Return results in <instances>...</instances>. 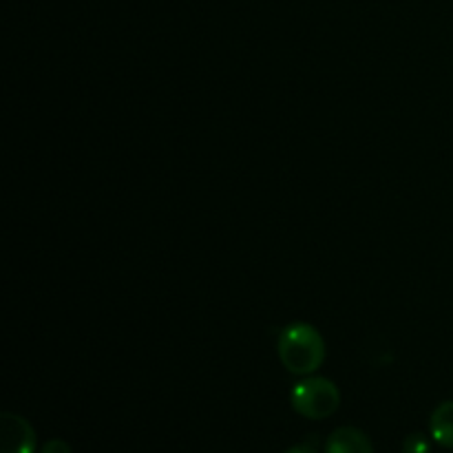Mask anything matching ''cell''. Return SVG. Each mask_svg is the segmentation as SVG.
Masks as SVG:
<instances>
[{
    "instance_id": "cell-1",
    "label": "cell",
    "mask_w": 453,
    "mask_h": 453,
    "mask_svg": "<svg viewBox=\"0 0 453 453\" xmlns=\"http://www.w3.org/2000/svg\"><path fill=\"white\" fill-rule=\"evenodd\" d=\"M279 361L290 374L308 376L326 361V341L310 323H292L279 336Z\"/></svg>"
},
{
    "instance_id": "cell-2",
    "label": "cell",
    "mask_w": 453,
    "mask_h": 453,
    "mask_svg": "<svg viewBox=\"0 0 453 453\" xmlns=\"http://www.w3.org/2000/svg\"><path fill=\"white\" fill-rule=\"evenodd\" d=\"M290 401L296 414H301L303 418L326 420L339 410L341 392L330 379L310 376V379L295 385Z\"/></svg>"
},
{
    "instance_id": "cell-3",
    "label": "cell",
    "mask_w": 453,
    "mask_h": 453,
    "mask_svg": "<svg viewBox=\"0 0 453 453\" xmlns=\"http://www.w3.org/2000/svg\"><path fill=\"white\" fill-rule=\"evenodd\" d=\"M38 436L29 420L4 411L0 416V453H35Z\"/></svg>"
},
{
    "instance_id": "cell-4",
    "label": "cell",
    "mask_w": 453,
    "mask_h": 453,
    "mask_svg": "<svg viewBox=\"0 0 453 453\" xmlns=\"http://www.w3.org/2000/svg\"><path fill=\"white\" fill-rule=\"evenodd\" d=\"M326 453H374V447L361 429L339 427L326 441Z\"/></svg>"
},
{
    "instance_id": "cell-5",
    "label": "cell",
    "mask_w": 453,
    "mask_h": 453,
    "mask_svg": "<svg viewBox=\"0 0 453 453\" xmlns=\"http://www.w3.org/2000/svg\"><path fill=\"white\" fill-rule=\"evenodd\" d=\"M429 432L438 445L453 449V401H445L434 410L429 418Z\"/></svg>"
},
{
    "instance_id": "cell-6",
    "label": "cell",
    "mask_w": 453,
    "mask_h": 453,
    "mask_svg": "<svg viewBox=\"0 0 453 453\" xmlns=\"http://www.w3.org/2000/svg\"><path fill=\"white\" fill-rule=\"evenodd\" d=\"M429 449L432 447H429V441L423 434H411L403 442V453H429Z\"/></svg>"
},
{
    "instance_id": "cell-7",
    "label": "cell",
    "mask_w": 453,
    "mask_h": 453,
    "mask_svg": "<svg viewBox=\"0 0 453 453\" xmlns=\"http://www.w3.org/2000/svg\"><path fill=\"white\" fill-rule=\"evenodd\" d=\"M40 453H71V447L69 442L60 441V438H53V441H49L47 445L40 449Z\"/></svg>"
},
{
    "instance_id": "cell-8",
    "label": "cell",
    "mask_w": 453,
    "mask_h": 453,
    "mask_svg": "<svg viewBox=\"0 0 453 453\" xmlns=\"http://www.w3.org/2000/svg\"><path fill=\"white\" fill-rule=\"evenodd\" d=\"M286 453H319V451L310 445H295V447H290Z\"/></svg>"
}]
</instances>
